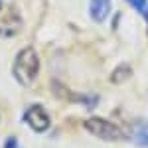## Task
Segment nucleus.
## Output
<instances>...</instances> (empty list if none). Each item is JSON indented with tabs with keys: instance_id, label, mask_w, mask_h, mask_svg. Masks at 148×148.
Masks as SVG:
<instances>
[{
	"instance_id": "1",
	"label": "nucleus",
	"mask_w": 148,
	"mask_h": 148,
	"mask_svg": "<svg viewBox=\"0 0 148 148\" xmlns=\"http://www.w3.org/2000/svg\"><path fill=\"white\" fill-rule=\"evenodd\" d=\"M14 77L20 85H30L36 79L38 71H40V59L34 47H24L22 51H18V56L14 59Z\"/></svg>"
},
{
	"instance_id": "2",
	"label": "nucleus",
	"mask_w": 148,
	"mask_h": 148,
	"mask_svg": "<svg viewBox=\"0 0 148 148\" xmlns=\"http://www.w3.org/2000/svg\"><path fill=\"white\" fill-rule=\"evenodd\" d=\"M85 128L91 132L93 136L101 138V140H121V138H125L123 128H119L114 123L99 119V116H93L89 121H85Z\"/></svg>"
},
{
	"instance_id": "3",
	"label": "nucleus",
	"mask_w": 148,
	"mask_h": 148,
	"mask_svg": "<svg viewBox=\"0 0 148 148\" xmlns=\"http://www.w3.org/2000/svg\"><path fill=\"white\" fill-rule=\"evenodd\" d=\"M24 119H26V123L34 128L36 132H44L49 128V114L44 111V107H40V105H32L26 114H24Z\"/></svg>"
},
{
	"instance_id": "4",
	"label": "nucleus",
	"mask_w": 148,
	"mask_h": 148,
	"mask_svg": "<svg viewBox=\"0 0 148 148\" xmlns=\"http://www.w3.org/2000/svg\"><path fill=\"white\" fill-rule=\"evenodd\" d=\"M20 28H22V20H20L18 12L10 8L8 14L0 20V36L2 38H12V36H16L20 32Z\"/></svg>"
},
{
	"instance_id": "5",
	"label": "nucleus",
	"mask_w": 148,
	"mask_h": 148,
	"mask_svg": "<svg viewBox=\"0 0 148 148\" xmlns=\"http://www.w3.org/2000/svg\"><path fill=\"white\" fill-rule=\"evenodd\" d=\"M89 12H91V18L95 22H103L111 12V0H91Z\"/></svg>"
},
{
	"instance_id": "6",
	"label": "nucleus",
	"mask_w": 148,
	"mask_h": 148,
	"mask_svg": "<svg viewBox=\"0 0 148 148\" xmlns=\"http://www.w3.org/2000/svg\"><path fill=\"white\" fill-rule=\"evenodd\" d=\"M132 140L140 146H148V123H140L132 130Z\"/></svg>"
},
{
	"instance_id": "7",
	"label": "nucleus",
	"mask_w": 148,
	"mask_h": 148,
	"mask_svg": "<svg viewBox=\"0 0 148 148\" xmlns=\"http://www.w3.org/2000/svg\"><path fill=\"white\" fill-rule=\"evenodd\" d=\"M130 73H132V69L128 67V65H119V67L113 71V75H111V81L113 83H121V81H126L130 77Z\"/></svg>"
},
{
	"instance_id": "8",
	"label": "nucleus",
	"mask_w": 148,
	"mask_h": 148,
	"mask_svg": "<svg viewBox=\"0 0 148 148\" xmlns=\"http://www.w3.org/2000/svg\"><path fill=\"white\" fill-rule=\"evenodd\" d=\"M134 10H138L144 18H146V22H148V0H126Z\"/></svg>"
},
{
	"instance_id": "9",
	"label": "nucleus",
	"mask_w": 148,
	"mask_h": 148,
	"mask_svg": "<svg viewBox=\"0 0 148 148\" xmlns=\"http://www.w3.org/2000/svg\"><path fill=\"white\" fill-rule=\"evenodd\" d=\"M4 148H20V146H18V140H16L14 136H10L8 140H6V144H4Z\"/></svg>"
},
{
	"instance_id": "10",
	"label": "nucleus",
	"mask_w": 148,
	"mask_h": 148,
	"mask_svg": "<svg viewBox=\"0 0 148 148\" xmlns=\"http://www.w3.org/2000/svg\"><path fill=\"white\" fill-rule=\"evenodd\" d=\"M0 10H2V2H0Z\"/></svg>"
}]
</instances>
